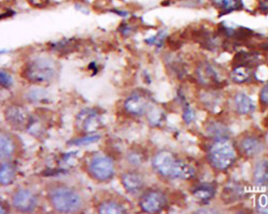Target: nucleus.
<instances>
[{"mask_svg": "<svg viewBox=\"0 0 268 214\" xmlns=\"http://www.w3.org/2000/svg\"><path fill=\"white\" fill-rule=\"evenodd\" d=\"M209 2L217 10L220 17L244 8L242 0H209Z\"/></svg>", "mask_w": 268, "mask_h": 214, "instance_id": "11", "label": "nucleus"}, {"mask_svg": "<svg viewBox=\"0 0 268 214\" xmlns=\"http://www.w3.org/2000/svg\"><path fill=\"white\" fill-rule=\"evenodd\" d=\"M122 185L128 192L136 195L140 192L145 186L143 177L136 171H127L120 177Z\"/></svg>", "mask_w": 268, "mask_h": 214, "instance_id": "9", "label": "nucleus"}, {"mask_svg": "<svg viewBox=\"0 0 268 214\" xmlns=\"http://www.w3.org/2000/svg\"><path fill=\"white\" fill-rule=\"evenodd\" d=\"M153 167L164 178L185 179L193 174V169L182 161L176 159L168 151H161L153 159Z\"/></svg>", "mask_w": 268, "mask_h": 214, "instance_id": "2", "label": "nucleus"}, {"mask_svg": "<svg viewBox=\"0 0 268 214\" xmlns=\"http://www.w3.org/2000/svg\"><path fill=\"white\" fill-rule=\"evenodd\" d=\"M235 149L226 140H220L212 146L209 157L212 164L218 169L229 167L235 159Z\"/></svg>", "mask_w": 268, "mask_h": 214, "instance_id": "4", "label": "nucleus"}, {"mask_svg": "<svg viewBox=\"0 0 268 214\" xmlns=\"http://www.w3.org/2000/svg\"><path fill=\"white\" fill-rule=\"evenodd\" d=\"M99 213H123L126 209L118 201L107 199L102 201L98 206Z\"/></svg>", "mask_w": 268, "mask_h": 214, "instance_id": "13", "label": "nucleus"}, {"mask_svg": "<svg viewBox=\"0 0 268 214\" xmlns=\"http://www.w3.org/2000/svg\"><path fill=\"white\" fill-rule=\"evenodd\" d=\"M235 105L241 114H248L254 109L253 100L244 94H239L235 97Z\"/></svg>", "mask_w": 268, "mask_h": 214, "instance_id": "15", "label": "nucleus"}, {"mask_svg": "<svg viewBox=\"0 0 268 214\" xmlns=\"http://www.w3.org/2000/svg\"><path fill=\"white\" fill-rule=\"evenodd\" d=\"M166 198L164 195L157 190H147L139 199V206L143 212L148 213L159 212L166 206Z\"/></svg>", "mask_w": 268, "mask_h": 214, "instance_id": "7", "label": "nucleus"}, {"mask_svg": "<svg viewBox=\"0 0 268 214\" xmlns=\"http://www.w3.org/2000/svg\"><path fill=\"white\" fill-rule=\"evenodd\" d=\"M208 188L209 187H201L200 189L197 190V192L195 193V196L203 199H209V198L211 197L212 191H209Z\"/></svg>", "mask_w": 268, "mask_h": 214, "instance_id": "19", "label": "nucleus"}, {"mask_svg": "<svg viewBox=\"0 0 268 214\" xmlns=\"http://www.w3.org/2000/svg\"><path fill=\"white\" fill-rule=\"evenodd\" d=\"M88 174L95 181L107 182L114 175V163L107 156H94L88 163Z\"/></svg>", "mask_w": 268, "mask_h": 214, "instance_id": "5", "label": "nucleus"}, {"mask_svg": "<svg viewBox=\"0 0 268 214\" xmlns=\"http://www.w3.org/2000/svg\"><path fill=\"white\" fill-rule=\"evenodd\" d=\"M13 207L20 212H33L38 206L37 196L29 188L20 187L13 192L11 196Z\"/></svg>", "mask_w": 268, "mask_h": 214, "instance_id": "6", "label": "nucleus"}, {"mask_svg": "<svg viewBox=\"0 0 268 214\" xmlns=\"http://www.w3.org/2000/svg\"><path fill=\"white\" fill-rule=\"evenodd\" d=\"M148 101L147 99L137 94L128 97L125 102V110L133 116H142L145 113Z\"/></svg>", "mask_w": 268, "mask_h": 214, "instance_id": "12", "label": "nucleus"}, {"mask_svg": "<svg viewBox=\"0 0 268 214\" xmlns=\"http://www.w3.org/2000/svg\"><path fill=\"white\" fill-rule=\"evenodd\" d=\"M260 97H261V100L263 102L268 104V84L262 90Z\"/></svg>", "mask_w": 268, "mask_h": 214, "instance_id": "22", "label": "nucleus"}, {"mask_svg": "<svg viewBox=\"0 0 268 214\" xmlns=\"http://www.w3.org/2000/svg\"><path fill=\"white\" fill-rule=\"evenodd\" d=\"M248 73L245 72V69H235V72L233 73V77L235 79V80L238 81V82H243L248 78Z\"/></svg>", "mask_w": 268, "mask_h": 214, "instance_id": "18", "label": "nucleus"}, {"mask_svg": "<svg viewBox=\"0 0 268 214\" xmlns=\"http://www.w3.org/2000/svg\"><path fill=\"white\" fill-rule=\"evenodd\" d=\"M19 143L17 138L8 133L0 135V156L2 160H8L15 156L18 152Z\"/></svg>", "mask_w": 268, "mask_h": 214, "instance_id": "10", "label": "nucleus"}, {"mask_svg": "<svg viewBox=\"0 0 268 214\" xmlns=\"http://www.w3.org/2000/svg\"><path fill=\"white\" fill-rule=\"evenodd\" d=\"M0 81H1V85L5 88H8L13 83L12 77L3 69L0 73Z\"/></svg>", "mask_w": 268, "mask_h": 214, "instance_id": "17", "label": "nucleus"}, {"mask_svg": "<svg viewBox=\"0 0 268 214\" xmlns=\"http://www.w3.org/2000/svg\"><path fill=\"white\" fill-rule=\"evenodd\" d=\"M47 198L51 207L57 212L75 213L85 207V200L81 193L64 183L50 184L47 188Z\"/></svg>", "mask_w": 268, "mask_h": 214, "instance_id": "1", "label": "nucleus"}, {"mask_svg": "<svg viewBox=\"0 0 268 214\" xmlns=\"http://www.w3.org/2000/svg\"><path fill=\"white\" fill-rule=\"evenodd\" d=\"M16 178V169L10 162H3L0 169V183L2 186H9L14 183Z\"/></svg>", "mask_w": 268, "mask_h": 214, "instance_id": "14", "label": "nucleus"}, {"mask_svg": "<svg viewBox=\"0 0 268 214\" xmlns=\"http://www.w3.org/2000/svg\"><path fill=\"white\" fill-rule=\"evenodd\" d=\"M98 136H95V137H87V138H82V139L76 140L75 141V144L76 145H84V144H88L90 143L95 142L98 141Z\"/></svg>", "mask_w": 268, "mask_h": 214, "instance_id": "20", "label": "nucleus"}, {"mask_svg": "<svg viewBox=\"0 0 268 214\" xmlns=\"http://www.w3.org/2000/svg\"><path fill=\"white\" fill-rule=\"evenodd\" d=\"M194 119V114H193L192 111L188 110L185 113V122H191Z\"/></svg>", "mask_w": 268, "mask_h": 214, "instance_id": "23", "label": "nucleus"}, {"mask_svg": "<svg viewBox=\"0 0 268 214\" xmlns=\"http://www.w3.org/2000/svg\"><path fill=\"white\" fill-rule=\"evenodd\" d=\"M5 119L11 127L17 130L24 129L29 123L27 111L18 105L9 106L6 109Z\"/></svg>", "mask_w": 268, "mask_h": 214, "instance_id": "8", "label": "nucleus"}, {"mask_svg": "<svg viewBox=\"0 0 268 214\" xmlns=\"http://www.w3.org/2000/svg\"><path fill=\"white\" fill-rule=\"evenodd\" d=\"M22 75V77L32 83H51L57 75V65L51 59H35L26 65Z\"/></svg>", "mask_w": 268, "mask_h": 214, "instance_id": "3", "label": "nucleus"}, {"mask_svg": "<svg viewBox=\"0 0 268 214\" xmlns=\"http://www.w3.org/2000/svg\"><path fill=\"white\" fill-rule=\"evenodd\" d=\"M241 145L244 153L250 156L260 154L263 150V144L255 138H247L244 140Z\"/></svg>", "mask_w": 268, "mask_h": 214, "instance_id": "16", "label": "nucleus"}, {"mask_svg": "<svg viewBox=\"0 0 268 214\" xmlns=\"http://www.w3.org/2000/svg\"><path fill=\"white\" fill-rule=\"evenodd\" d=\"M257 8L263 14H268V0H259Z\"/></svg>", "mask_w": 268, "mask_h": 214, "instance_id": "21", "label": "nucleus"}]
</instances>
